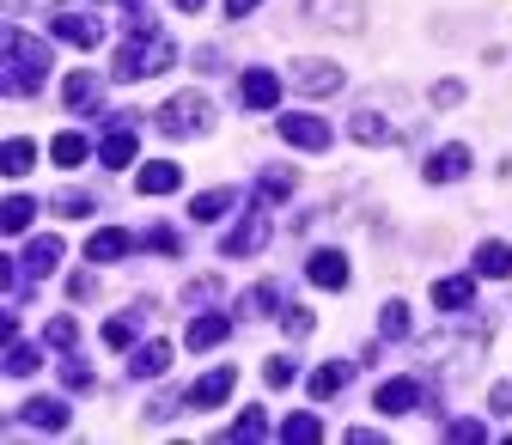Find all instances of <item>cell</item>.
<instances>
[{"instance_id": "cell-19", "label": "cell", "mask_w": 512, "mask_h": 445, "mask_svg": "<svg viewBox=\"0 0 512 445\" xmlns=\"http://www.w3.org/2000/svg\"><path fill=\"white\" fill-rule=\"evenodd\" d=\"M177 189H183V171H177L171 159L141 165V196H177Z\"/></svg>"}, {"instance_id": "cell-13", "label": "cell", "mask_w": 512, "mask_h": 445, "mask_svg": "<svg viewBox=\"0 0 512 445\" xmlns=\"http://www.w3.org/2000/svg\"><path fill=\"white\" fill-rule=\"evenodd\" d=\"M464 171H470V147H458V141L439 147V153L427 159V183H458Z\"/></svg>"}, {"instance_id": "cell-20", "label": "cell", "mask_w": 512, "mask_h": 445, "mask_svg": "<svg viewBox=\"0 0 512 445\" xmlns=\"http://www.w3.org/2000/svg\"><path fill=\"white\" fill-rule=\"evenodd\" d=\"M470 299H476V281H470V275L433 281V305H439V311H470Z\"/></svg>"}, {"instance_id": "cell-25", "label": "cell", "mask_w": 512, "mask_h": 445, "mask_svg": "<svg viewBox=\"0 0 512 445\" xmlns=\"http://www.w3.org/2000/svg\"><path fill=\"white\" fill-rule=\"evenodd\" d=\"M92 98H98V74L92 68H80V74L61 80V104H68V110H86Z\"/></svg>"}, {"instance_id": "cell-22", "label": "cell", "mask_w": 512, "mask_h": 445, "mask_svg": "<svg viewBox=\"0 0 512 445\" xmlns=\"http://www.w3.org/2000/svg\"><path fill=\"white\" fill-rule=\"evenodd\" d=\"M128 250H135V238L116 232V226H104V232L86 238V257H92V263H116V257H128Z\"/></svg>"}, {"instance_id": "cell-30", "label": "cell", "mask_w": 512, "mask_h": 445, "mask_svg": "<svg viewBox=\"0 0 512 445\" xmlns=\"http://www.w3.org/2000/svg\"><path fill=\"white\" fill-rule=\"evenodd\" d=\"M31 214H37V202H31V196H13L7 208H0V226L19 238V232H31Z\"/></svg>"}, {"instance_id": "cell-16", "label": "cell", "mask_w": 512, "mask_h": 445, "mask_svg": "<svg viewBox=\"0 0 512 445\" xmlns=\"http://www.w3.org/2000/svg\"><path fill=\"white\" fill-rule=\"evenodd\" d=\"M98 159H104V165H135V129H128L122 116H110V135H104Z\"/></svg>"}, {"instance_id": "cell-31", "label": "cell", "mask_w": 512, "mask_h": 445, "mask_svg": "<svg viewBox=\"0 0 512 445\" xmlns=\"http://www.w3.org/2000/svg\"><path fill=\"white\" fill-rule=\"evenodd\" d=\"M7 372H13V378H31V372H37V348L19 342V336H7Z\"/></svg>"}, {"instance_id": "cell-39", "label": "cell", "mask_w": 512, "mask_h": 445, "mask_svg": "<svg viewBox=\"0 0 512 445\" xmlns=\"http://www.w3.org/2000/svg\"><path fill=\"white\" fill-rule=\"evenodd\" d=\"M427 98H433L439 110H452V104L464 98V86H458V80H433V92H427Z\"/></svg>"}, {"instance_id": "cell-45", "label": "cell", "mask_w": 512, "mask_h": 445, "mask_svg": "<svg viewBox=\"0 0 512 445\" xmlns=\"http://www.w3.org/2000/svg\"><path fill=\"white\" fill-rule=\"evenodd\" d=\"M55 214H68V220H80V214H92V196H61V202H55Z\"/></svg>"}, {"instance_id": "cell-32", "label": "cell", "mask_w": 512, "mask_h": 445, "mask_svg": "<svg viewBox=\"0 0 512 445\" xmlns=\"http://www.w3.org/2000/svg\"><path fill=\"white\" fill-rule=\"evenodd\" d=\"M86 153H92L86 135H55V141H49V159H55V165H80Z\"/></svg>"}, {"instance_id": "cell-21", "label": "cell", "mask_w": 512, "mask_h": 445, "mask_svg": "<svg viewBox=\"0 0 512 445\" xmlns=\"http://www.w3.org/2000/svg\"><path fill=\"white\" fill-rule=\"evenodd\" d=\"M348 135H354V141H366V147H391V141H397V129H391V122H384L378 110L348 116Z\"/></svg>"}, {"instance_id": "cell-43", "label": "cell", "mask_w": 512, "mask_h": 445, "mask_svg": "<svg viewBox=\"0 0 512 445\" xmlns=\"http://www.w3.org/2000/svg\"><path fill=\"white\" fill-rule=\"evenodd\" d=\"M488 409H494V415H512V378H500V385L488 391Z\"/></svg>"}, {"instance_id": "cell-17", "label": "cell", "mask_w": 512, "mask_h": 445, "mask_svg": "<svg viewBox=\"0 0 512 445\" xmlns=\"http://www.w3.org/2000/svg\"><path fill=\"white\" fill-rule=\"evenodd\" d=\"M311 25H360V0H305Z\"/></svg>"}, {"instance_id": "cell-40", "label": "cell", "mask_w": 512, "mask_h": 445, "mask_svg": "<svg viewBox=\"0 0 512 445\" xmlns=\"http://www.w3.org/2000/svg\"><path fill=\"white\" fill-rule=\"evenodd\" d=\"M445 439H464V445H476V439H488V427H482V421H452V427H445Z\"/></svg>"}, {"instance_id": "cell-24", "label": "cell", "mask_w": 512, "mask_h": 445, "mask_svg": "<svg viewBox=\"0 0 512 445\" xmlns=\"http://www.w3.org/2000/svg\"><path fill=\"white\" fill-rule=\"evenodd\" d=\"M165 366H171V342H147V348H135V360H128L135 378H165Z\"/></svg>"}, {"instance_id": "cell-3", "label": "cell", "mask_w": 512, "mask_h": 445, "mask_svg": "<svg viewBox=\"0 0 512 445\" xmlns=\"http://www.w3.org/2000/svg\"><path fill=\"white\" fill-rule=\"evenodd\" d=\"M208 98H196V92H177L171 104H159V135H196V129H208Z\"/></svg>"}, {"instance_id": "cell-11", "label": "cell", "mask_w": 512, "mask_h": 445, "mask_svg": "<svg viewBox=\"0 0 512 445\" xmlns=\"http://www.w3.org/2000/svg\"><path fill=\"white\" fill-rule=\"evenodd\" d=\"M61 250H68V244H61L55 232H43V238H31V250L19 257V269H25V275H55V269H61Z\"/></svg>"}, {"instance_id": "cell-26", "label": "cell", "mask_w": 512, "mask_h": 445, "mask_svg": "<svg viewBox=\"0 0 512 445\" xmlns=\"http://www.w3.org/2000/svg\"><path fill=\"white\" fill-rule=\"evenodd\" d=\"M31 159H37V147H31L25 135H13V141H7V153H0V171H7V177H25V171H31Z\"/></svg>"}, {"instance_id": "cell-14", "label": "cell", "mask_w": 512, "mask_h": 445, "mask_svg": "<svg viewBox=\"0 0 512 445\" xmlns=\"http://www.w3.org/2000/svg\"><path fill=\"white\" fill-rule=\"evenodd\" d=\"M421 403V385H415V378H384V385H378V409L384 415H409Z\"/></svg>"}, {"instance_id": "cell-23", "label": "cell", "mask_w": 512, "mask_h": 445, "mask_svg": "<svg viewBox=\"0 0 512 445\" xmlns=\"http://www.w3.org/2000/svg\"><path fill=\"white\" fill-rule=\"evenodd\" d=\"M476 275H488V281H506V275H512V244L488 238V244L476 250Z\"/></svg>"}, {"instance_id": "cell-1", "label": "cell", "mask_w": 512, "mask_h": 445, "mask_svg": "<svg viewBox=\"0 0 512 445\" xmlns=\"http://www.w3.org/2000/svg\"><path fill=\"white\" fill-rule=\"evenodd\" d=\"M171 61H177L171 37H159V31L147 25V31H128V43H122L116 61H110V74H116V80H147V74H165Z\"/></svg>"}, {"instance_id": "cell-46", "label": "cell", "mask_w": 512, "mask_h": 445, "mask_svg": "<svg viewBox=\"0 0 512 445\" xmlns=\"http://www.w3.org/2000/svg\"><path fill=\"white\" fill-rule=\"evenodd\" d=\"M208 299H220V281H189V305H208Z\"/></svg>"}, {"instance_id": "cell-37", "label": "cell", "mask_w": 512, "mask_h": 445, "mask_svg": "<svg viewBox=\"0 0 512 445\" xmlns=\"http://www.w3.org/2000/svg\"><path fill=\"white\" fill-rule=\"evenodd\" d=\"M256 189H263V202H281V196H293V177H287V171H269Z\"/></svg>"}, {"instance_id": "cell-41", "label": "cell", "mask_w": 512, "mask_h": 445, "mask_svg": "<svg viewBox=\"0 0 512 445\" xmlns=\"http://www.w3.org/2000/svg\"><path fill=\"white\" fill-rule=\"evenodd\" d=\"M311 330H317V324H311V311H299V305H293V311H287V336H293V342H305Z\"/></svg>"}, {"instance_id": "cell-15", "label": "cell", "mask_w": 512, "mask_h": 445, "mask_svg": "<svg viewBox=\"0 0 512 445\" xmlns=\"http://www.w3.org/2000/svg\"><path fill=\"white\" fill-rule=\"evenodd\" d=\"M19 415H25V427H43V433H61V427H68V403H61V397H31Z\"/></svg>"}, {"instance_id": "cell-28", "label": "cell", "mask_w": 512, "mask_h": 445, "mask_svg": "<svg viewBox=\"0 0 512 445\" xmlns=\"http://www.w3.org/2000/svg\"><path fill=\"white\" fill-rule=\"evenodd\" d=\"M226 208H232V189H208V196H196V202H189V214H196V226L220 220Z\"/></svg>"}, {"instance_id": "cell-7", "label": "cell", "mask_w": 512, "mask_h": 445, "mask_svg": "<svg viewBox=\"0 0 512 445\" xmlns=\"http://www.w3.org/2000/svg\"><path fill=\"white\" fill-rule=\"evenodd\" d=\"M293 86L311 92V98H324V92L342 86V68H336V61H293Z\"/></svg>"}, {"instance_id": "cell-42", "label": "cell", "mask_w": 512, "mask_h": 445, "mask_svg": "<svg viewBox=\"0 0 512 445\" xmlns=\"http://www.w3.org/2000/svg\"><path fill=\"white\" fill-rule=\"evenodd\" d=\"M147 250H165V257H177V232H171V226H153V232H147Z\"/></svg>"}, {"instance_id": "cell-5", "label": "cell", "mask_w": 512, "mask_h": 445, "mask_svg": "<svg viewBox=\"0 0 512 445\" xmlns=\"http://www.w3.org/2000/svg\"><path fill=\"white\" fill-rule=\"evenodd\" d=\"M281 141L287 147H305V153H324L336 141V129H330L324 116H281Z\"/></svg>"}, {"instance_id": "cell-47", "label": "cell", "mask_w": 512, "mask_h": 445, "mask_svg": "<svg viewBox=\"0 0 512 445\" xmlns=\"http://www.w3.org/2000/svg\"><path fill=\"white\" fill-rule=\"evenodd\" d=\"M256 7H263V0H226V13H232V19H244V13H256Z\"/></svg>"}, {"instance_id": "cell-18", "label": "cell", "mask_w": 512, "mask_h": 445, "mask_svg": "<svg viewBox=\"0 0 512 445\" xmlns=\"http://www.w3.org/2000/svg\"><path fill=\"white\" fill-rule=\"evenodd\" d=\"M348 378H354V366H348V360H330V366H317V372H311V385H305V391H311V403H330V397L348 385Z\"/></svg>"}, {"instance_id": "cell-29", "label": "cell", "mask_w": 512, "mask_h": 445, "mask_svg": "<svg viewBox=\"0 0 512 445\" xmlns=\"http://www.w3.org/2000/svg\"><path fill=\"white\" fill-rule=\"evenodd\" d=\"M378 336H384V342H403V336H409V305H397V299L384 305V311H378Z\"/></svg>"}, {"instance_id": "cell-27", "label": "cell", "mask_w": 512, "mask_h": 445, "mask_svg": "<svg viewBox=\"0 0 512 445\" xmlns=\"http://www.w3.org/2000/svg\"><path fill=\"white\" fill-rule=\"evenodd\" d=\"M281 439L287 445H311V439H324V421H317V415H287L281 421Z\"/></svg>"}, {"instance_id": "cell-48", "label": "cell", "mask_w": 512, "mask_h": 445, "mask_svg": "<svg viewBox=\"0 0 512 445\" xmlns=\"http://www.w3.org/2000/svg\"><path fill=\"white\" fill-rule=\"evenodd\" d=\"M171 7H177V13H202V7H208V0H171Z\"/></svg>"}, {"instance_id": "cell-34", "label": "cell", "mask_w": 512, "mask_h": 445, "mask_svg": "<svg viewBox=\"0 0 512 445\" xmlns=\"http://www.w3.org/2000/svg\"><path fill=\"white\" fill-rule=\"evenodd\" d=\"M61 385H68V391H92V366L86 360H61Z\"/></svg>"}, {"instance_id": "cell-8", "label": "cell", "mask_w": 512, "mask_h": 445, "mask_svg": "<svg viewBox=\"0 0 512 445\" xmlns=\"http://www.w3.org/2000/svg\"><path fill=\"white\" fill-rule=\"evenodd\" d=\"M49 31L61 43H74V49H98V37H104V25L92 13H61V19H49Z\"/></svg>"}, {"instance_id": "cell-35", "label": "cell", "mask_w": 512, "mask_h": 445, "mask_svg": "<svg viewBox=\"0 0 512 445\" xmlns=\"http://www.w3.org/2000/svg\"><path fill=\"white\" fill-rule=\"evenodd\" d=\"M263 433H269L263 409H244V415H238V427H232V439H263Z\"/></svg>"}, {"instance_id": "cell-44", "label": "cell", "mask_w": 512, "mask_h": 445, "mask_svg": "<svg viewBox=\"0 0 512 445\" xmlns=\"http://www.w3.org/2000/svg\"><path fill=\"white\" fill-rule=\"evenodd\" d=\"M275 299H281V287H275V281H263V287H256V293H250L244 305H250V311H269Z\"/></svg>"}, {"instance_id": "cell-6", "label": "cell", "mask_w": 512, "mask_h": 445, "mask_svg": "<svg viewBox=\"0 0 512 445\" xmlns=\"http://www.w3.org/2000/svg\"><path fill=\"white\" fill-rule=\"evenodd\" d=\"M238 98H244V110H275V104H281V74L250 68V74L238 80Z\"/></svg>"}, {"instance_id": "cell-9", "label": "cell", "mask_w": 512, "mask_h": 445, "mask_svg": "<svg viewBox=\"0 0 512 445\" xmlns=\"http://www.w3.org/2000/svg\"><path fill=\"white\" fill-rule=\"evenodd\" d=\"M232 385H238V372H232V366H214L202 385H189V409H220V403L232 397Z\"/></svg>"}, {"instance_id": "cell-2", "label": "cell", "mask_w": 512, "mask_h": 445, "mask_svg": "<svg viewBox=\"0 0 512 445\" xmlns=\"http://www.w3.org/2000/svg\"><path fill=\"white\" fill-rule=\"evenodd\" d=\"M43 74H49V43L13 25V31H7V92H13V98H31V92L43 86Z\"/></svg>"}, {"instance_id": "cell-10", "label": "cell", "mask_w": 512, "mask_h": 445, "mask_svg": "<svg viewBox=\"0 0 512 445\" xmlns=\"http://www.w3.org/2000/svg\"><path fill=\"white\" fill-rule=\"evenodd\" d=\"M305 275H311V287H348V257L342 250H311V263H305Z\"/></svg>"}, {"instance_id": "cell-49", "label": "cell", "mask_w": 512, "mask_h": 445, "mask_svg": "<svg viewBox=\"0 0 512 445\" xmlns=\"http://www.w3.org/2000/svg\"><path fill=\"white\" fill-rule=\"evenodd\" d=\"M122 13H128V19H135V13H147V0H122Z\"/></svg>"}, {"instance_id": "cell-38", "label": "cell", "mask_w": 512, "mask_h": 445, "mask_svg": "<svg viewBox=\"0 0 512 445\" xmlns=\"http://www.w3.org/2000/svg\"><path fill=\"white\" fill-rule=\"evenodd\" d=\"M293 372H299L293 360H269V366H263V378H269V391H287V385H293Z\"/></svg>"}, {"instance_id": "cell-12", "label": "cell", "mask_w": 512, "mask_h": 445, "mask_svg": "<svg viewBox=\"0 0 512 445\" xmlns=\"http://www.w3.org/2000/svg\"><path fill=\"white\" fill-rule=\"evenodd\" d=\"M226 336H232V317H220V311L189 317V330H183V342H189V348H220Z\"/></svg>"}, {"instance_id": "cell-4", "label": "cell", "mask_w": 512, "mask_h": 445, "mask_svg": "<svg viewBox=\"0 0 512 445\" xmlns=\"http://www.w3.org/2000/svg\"><path fill=\"white\" fill-rule=\"evenodd\" d=\"M263 244H269V220H263V208H250V214L220 238V257H256Z\"/></svg>"}, {"instance_id": "cell-33", "label": "cell", "mask_w": 512, "mask_h": 445, "mask_svg": "<svg viewBox=\"0 0 512 445\" xmlns=\"http://www.w3.org/2000/svg\"><path fill=\"white\" fill-rule=\"evenodd\" d=\"M43 342H49V348H61V354H68V348L80 342V324H74V317H49V330H43Z\"/></svg>"}, {"instance_id": "cell-36", "label": "cell", "mask_w": 512, "mask_h": 445, "mask_svg": "<svg viewBox=\"0 0 512 445\" xmlns=\"http://www.w3.org/2000/svg\"><path fill=\"white\" fill-rule=\"evenodd\" d=\"M104 342H110V348H135V324H128V317H110V324H104Z\"/></svg>"}]
</instances>
